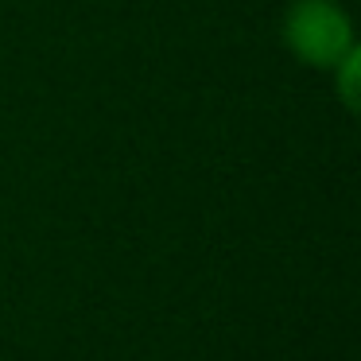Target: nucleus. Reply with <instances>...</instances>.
<instances>
[{
  "label": "nucleus",
  "instance_id": "nucleus-1",
  "mask_svg": "<svg viewBox=\"0 0 361 361\" xmlns=\"http://www.w3.org/2000/svg\"><path fill=\"white\" fill-rule=\"evenodd\" d=\"M280 43L295 63L330 74L357 47L353 16L342 0H288L280 16Z\"/></svg>",
  "mask_w": 361,
  "mask_h": 361
},
{
  "label": "nucleus",
  "instance_id": "nucleus-2",
  "mask_svg": "<svg viewBox=\"0 0 361 361\" xmlns=\"http://www.w3.org/2000/svg\"><path fill=\"white\" fill-rule=\"evenodd\" d=\"M330 86H334V97L342 102V109L353 117L361 109V47H353L342 63H334Z\"/></svg>",
  "mask_w": 361,
  "mask_h": 361
}]
</instances>
